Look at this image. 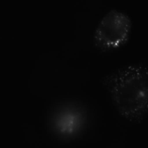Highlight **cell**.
Here are the masks:
<instances>
[{
	"label": "cell",
	"instance_id": "obj_2",
	"mask_svg": "<svg viewBox=\"0 0 148 148\" xmlns=\"http://www.w3.org/2000/svg\"><path fill=\"white\" fill-rule=\"evenodd\" d=\"M48 121L52 134L62 142L70 143L85 134L90 125V113L84 103L69 99L54 107Z\"/></svg>",
	"mask_w": 148,
	"mask_h": 148
},
{
	"label": "cell",
	"instance_id": "obj_1",
	"mask_svg": "<svg viewBox=\"0 0 148 148\" xmlns=\"http://www.w3.org/2000/svg\"><path fill=\"white\" fill-rule=\"evenodd\" d=\"M104 85L117 113L124 120L140 123L148 117V66L131 64L104 79Z\"/></svg>",
	"mask_w": 148,
	"mask_h": 148
},
{
	"label": "cell",
	"instance_id": "obj_3",
	"mask_svg": "<svg viewBox=\"0 0 148 148\" xmlns=\"http://www.w3.org/2000/svg\"><path fill=\"white\" fill-rule=\"evenodd\" d=\"M132 23L125 12L112 9L99 20L93 35V44L101 52H111L121 49L128 42Z\"/></svg>",
	"mask_w": 148,
	"mask_h": 148
}]
</instances>
